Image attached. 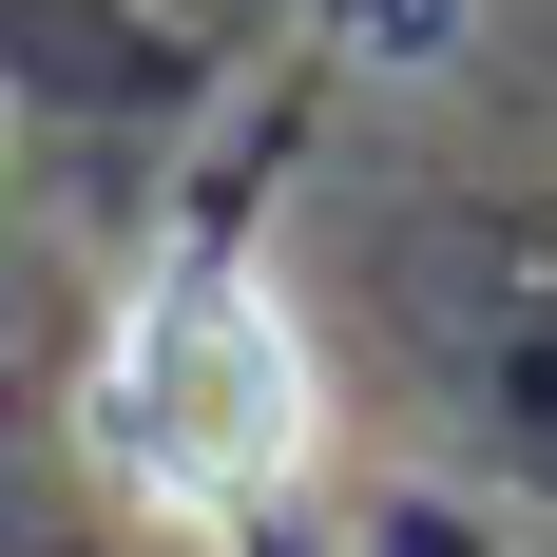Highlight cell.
<instances>
[{
    "label": "cell",
    "instance_id": "cell-1",
    "mask_svg": "<svg viewBox=\"0 0 557 557\" xmlns=\"http://www.w3.org/2000/svg\"><path fill=\"white\" fill-rule=\"evenodd\" d=\"M97 443H115L135 500L250 519L288 461H308V346H288V308L250 270H173L154 308L115 327V366H97Z\"/></svg>",
    "mask_w": 557,
    "mask_h": 557
}]
</instances>
